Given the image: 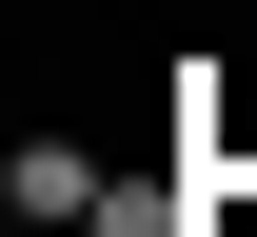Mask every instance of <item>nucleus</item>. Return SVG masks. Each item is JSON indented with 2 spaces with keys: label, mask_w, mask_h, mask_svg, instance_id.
I'll use <instances>...</instances> for the list:
<instances>
[{
  "label": "nucleus",
  "mask_w": 257,
  "mask_h": 237,
  "mask_svg": "<svg viewBox=\"0 0 257 237\" xmlns=\"http://www.w3.org/2000/svg\"><path fill=\"white\" fill-rule=\"evenodd\" d=\"M99 198H119V178H99V158H79L60 119H40L20 158H0V217H20V237H99Z\"/></svg>",
  "instance_id": "f257e3e1"
},
{
  "label": "nucleus",
  "mask_w": 257,
  "mask_h": 237,
  "mask_svg": "<svg viewBox=\"0 0 257 237\" xmlns=\"http://www.w3.org/2000/svg\"><path fill=\"white\" fill-rule=\"evenodd\" d=\"M99 237H218V198H198V138H178V178H119V198H99Z\"/></svg>",
  "instance_id": "f03ea898"
}]
</instances>
